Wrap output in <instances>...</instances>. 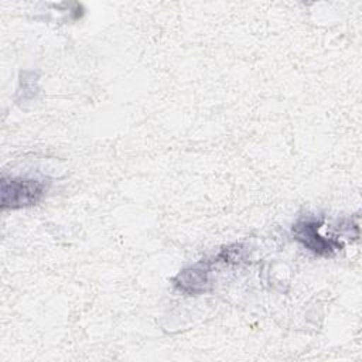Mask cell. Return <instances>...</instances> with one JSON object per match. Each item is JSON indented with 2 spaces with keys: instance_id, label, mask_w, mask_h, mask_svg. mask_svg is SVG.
<instances>
[{
  "instance_id": "obj_1",
  "label": "cell",
  "mask_w": 362,
  "mask_h": 362,
  "mask_svg": "<svg viewBox=\"0 0 362 362\" xmlns=\"http://www.w3.org/2000/svg\"><path fill=\"white\" fill-rule=\"evenodd\" d=\"M47 185L35 178H1V208L17 209L35 205L45 194Z\"/></svg>"
},
{
  "instance_id": "obj_2",
  "label": "cell",
  "mask_w": 362,
  "mask_h": 362,
  "mask_svg": "<svg viewBox=\"0 0 362 362\" xmlns=\"http://www.w3.org/2000/svg\"><path fill=\"white\" fill-rule=\"evenodd\" d=\"M320 225L321 222L314 219H301L293 225V235L300 243H303L304 247L314 252L315 255L331 256L341 249V243L318 235Z\"/></svg>"
},
{
  "instance_id": "obj_3",
  "label": "cell",
  "mask_w": 362,
  "mask_h": 362,
  "mask_svg": "<svg viewBox=\"0 0 362 362\" xmlns=\"http://www.w3.org/2000/svg\"><path fill=\"white\" fill-rule=\"evenodd\" d=\"M206 283H208V269L202 263H198L189 269L182 270L175 277V286L180 290L189 294H197L199 291H204Z\"/></svg>"
}]
</instances>
